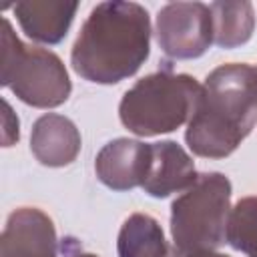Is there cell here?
<instances>
[{"label": "cell", "mask_w": 257, "mask_h": 257, "mask_svg": "<svg viewBox=\"0 0 257 257\" xmlns=\"http://www.w3.org/2000/svg\"><path fill=\"white\" fill-rule=\"evenodd\" d=\"M76 10V2L28 0L14 4V16L20 28L28 38L40 44H58L64 40Z\"/></svg>", "instance_id": "11"}, {"label": "cell", "mask_w": 257, "mask_h": 257, "mask_svg": "<svg viewBox=\"0 0 257 257\" xmlns=\"http://www.w3.org/2000/svg\"><path fill=\"white\" fill-rule=\"evenodd\" d=\"M0 84L8 86L24 104L36 108L60 106L72 90L60 56L46 48L24 44L14 34L8 18L2 20Z\"/></svg>", "instance_id": "5"}, {"label": "cell", "mask_w": 257, "mask_h": 257, "mask_svg": "<svg viewBox=\"0 0 257 257\" xmlns=\"http://www.w3.org/2000/svg\"><path fill=\"white\" fill-rule=\"evenodd\" d=\"M159 48L175 60L203 56L213 44V18L203 2H171L157 14Z\"/></svg>", "instance_id": "6"}, {"label": "cell", "mask_w": 257, "mask_h": 257, "mask_svg": "<svg viewBox=\"0 0 257 257\" xmlns=\"http://www.w3.org/2000/svg\"><path fill=\"white\" fill-rule=\"evenodd\" d=\"M231 213V181L217 171L201 173L171 205V237L175 253L217 251L227 237Z\"/></svg>", "instance_id": "4"}, {"label": "cell", "mask_w": 257, "mask_h": 257, "mask_svg": "<svg viewBox=\"0 0 257 257\" xmlns=\"http://www.w3.org/2000/svg\"><path fill=\"white\" fill-rule=\"evenodd\" d=\"M151 157V145L120 137L98 151L94 159V173L104 187L112 191H131L135 187H143L149 175Z\"/></svg>", "instance_id": "8"}, {"label": "cell", "mask_w": 257, "mask_h": 257, "mask_svg": "<svg viewBox=\"0 0 257 257\" xmlns=\"http://www.w3.org/2000/svg\"><path fill=\"white\" fill-rule=\"evenodd\" d=\"M2 104H4V112H2V143H4V147H12L20 137L18 116L12 112V106H10L8 100H4Z\"/></svg>", "instance_id": "15"}, {"label": "cell", "mask_w": 257, "mask_h": 257, "mask_svg": "<svg viewBox=\"0 0 257 257\" xmlns=\"http://www.w3.org/2000/svg\"><path fill=\"white\" fill-rule=\"evenodd\" d=\"M257 120V66L227 62L201 84L185 141L197 157L225 159L237 151Z\"/></svg>", "instance_id": "2"}, {"label": "cell", "mask_w": 257, "mask_h": 257, "mask_svg": "<svg viewBox=\"0 0 257 257\" xmlns=\"http://www.w3.org/2000/svg\"><path fill=\"white\" fill-rule=\"evenodd\" d=\"M80 133L76 124L56 112L42 114L32 124L30 151L44 167H66L80 153Z\"/></svg>", "instance_id": "10"}, {"label": "cell", "mask_w": 257, "mask_h": 257, "mask_svg": "<svg viewBox=\"0 0 257 257\" xmlns=\"http://www.w3.org/2000/svg\"><path fill=\"white\" fill-rule=\"evenodd\" d=\"M60 257H98V255L84 251L74 237H64L60 241Z\"/></svg>", "instance_id": "16"}, {"label": "cell", "mask_w": 257, "mask_h": 257, "mask_svg": "<svg viewBox=\"0 0 257 257\" xmlns=\"http://www.w3.org/2000/svg\"><path fill=\"white\" fill-rule=\"evenodd\" d=\"M116 251L118 257H175L159 221L145 213H133L124 219L118 231Z\"/></svg>", "instance_id": "12"}, {"label": "cell", "mask_w": 257, "mask_h": 257, "mask_svg": "<svg viewBox=\"0 0 257 257\" xmlns=\"http://www.w3.org/2000/svg\"><path fill=\"white\" fill-rule=\"evenodd\" d=\"M209 10L213 18V42L219 48H237L249 42L255 28L251 2H213Z\"/></svg>", "instance_id": "13"}, {"label": "cell", "mask_w": 257, "mask_h": 257, "mask_svg": "<svg viewBox=\"0 0 257 257\" xmlns=\"http://www.w3.org/2000/svg\"><path fill=\"white\" fill-rule=\"evenodd\" d=\"M199 92L195 76L177 74L167 64L124 92L118 104L120 122L137 137L173 133L191 118Z\"/></svg>", "instance_id": "3"}, {"label": "cell", "mask_w": 257, "mask_h": 257, "mask_svg": "<svg viewBox=\"0 0 257 257\" xmlns=\"http://www.w3.org/2000/svg\"><path fill=\"white\" fill-rule=\"evenodd\" d=\"M235 251H241L247 257H257V197L239 199L229 213L227 221V237Z\"/></svg>", "instance_id": "14"}, {"label": "cell", "mask_w": 257, "mask_h": 257, "mask_svg": "<svg viewBox=\"0 0 257 257\" xmlns=\"http://www.w3.org/2000/svg\"><path fill=\"white\" fill-rule=\"evenodd\" d=\"M153 157L143 191L155 199H165L173 193L187 191L197 181V171L191 155L175 141L151 143Z\"/></svg>", "instance_id": "9"}, {"label": "cell", "mask_w": 257, "mask_h": 257, "mask_svg": "<svg viewBox=\"0 0 257 257\" xmlns=\"http://www.w3.org/2000/svg\"><path fill=\"white\" fill-rule=\"evenodd\" d=\"M0 257H60L52 219L36 207L12 211L2 231Z\"/></svg>", "instance_id": "7"}, {"label": "cell", "mask_w": 257, "mask_h": 257, "mask_svg": "<svg viewBox=\"0 0 257 257\" xmlns=\"http://www.w3.org/2000/svg\"><path fill=\"white\" fill-rule=\"evenodd\" d=\"M151 52V18L137 2H100L86 16L70 50L78 76L94 84H116L133 76Z\"/></svg>", "instance_id": "1"}, {"label": "cell", "mask_w": 257, "mask_h": 257, "mask_svg": "<svg viewBox=\"0 0 257 257\" xmlns=\"http://www.w3.org/2000/svg\"><path fill=\"white\" fill-rule=\"evenodd\" d=\"M175 257H229V255L219 253V251H195V253H185V255L175 253Z\"/></svg>", "instance_id": "17"}]
</instances>
